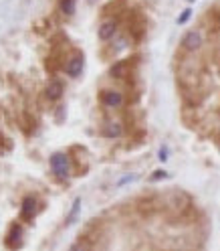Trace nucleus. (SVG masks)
Masks as SVG:
<instances>
[{"instance_id":"3","label":"nucleus","mask_w":220,"mask_h":251,"mask_svg":"<svg viewBox=\"0 0 220 251\" xmlns=\"http://www.w3.org/2000/svg\"><path fill=\"white\" fill-rule=\"evenodd\" d=\"M101 101H103L105 107H111V109L121 107L123 105V93L117 91V89H107V91L101 93Z\"/></svg>"},{"instance_id":"10","label":"nucleus","mask_w":220,"mask_h":251,"mask_svg":"<svg viewBox=\"0 0 220 251\" xmlns=\"http://www.w3.org/2000/svg\"><path fill=\"white\" fill-rule=\"evenodd\" d=\"M21 237H22V229L19 225H12L10 233H8V239H6V245L8 247H17L21 243Z\"/></svg>"},{"instance_id":"12","label":"nucleus","mask_w":220,"mask_h":251,"mask_svg":"<svg viewBox=\"0 0 220 251\" xmlns=\"http://www.w3.org/2000/svg\"><path fill=\"white\" fill-rule=\"evenodd\" d=\"M79 209H81V199H75L73 209H71V213H69V217H67V221H69V223H73V221H75V217L79 215Z\"/></svg>"},{"instance_id":"1","label":"nucleus","mask_w":220,"mask_h":251,"mask_svg":"<svg viewBox=\"0 0 220 251\" xmlns=\"http://www.w3.org/2000/svg\"><path fill=\"white\" fill-rule=\"evenodd\" d=\"M51 168H53V172L59 176V178H67L69 176V158L65 154H61V152H57V154H53L51 156Z\"/></svg>"},{"instance_id":"5","label":"nucleus","mask_w":220,"mask_h":251,"mask_svg":"<svg viewBox=\"0 0 220 251\" xmlns=\"http://www.w3.org/2000/svg\"><path fill=\"white\" fill-rule=\"evenodd\" d=\"M115 33H117V21L115 19H107L101 23V26H99V39L101 41H111L115 37Z\"/></svg>"},{"instance_id":"11","label":"nucleus","mask_w":220,"mask_h":251,"mask_svg":"<svg viewBox=\"0 0 220 251\" xmlns=\"http://www.w3.org/2000/svg\"><path fill=\"white\" fill-rule=\"evenodd\" d=\"M61 10L71 17V14L75 12V0H61Z\"/></svg>"},{"instance_id":"8","label":"nucleus","mask_w":220,"mask_h":251,"mask_svg":"<svg viewBox=\"0 0 220 251\" xmlns=\"http://www.w3.org/2000/svg\"><path fill=\"white\" fill-rule=\"evenodd\" d=\"M63 81H59V79H53L49 85H46V98H49L51 101H57V100H61V96H63Z\"/></svg>"},{"instance_id":"14","label":"nucleus","mask_w":220,"mask_h":251,"mask_svg":"<svg viewBox=\"0 0 220 251\" xmlns=\"http://www.w3.org/2000/svg\"><path fill=\"white\" fill-rule=\"evenodd\" d=\"M192 17V10L190 8H186L182 14H180V17H178V25H184V23H188V19H190Z\"/></svg>"},{"instance_id":"4","label":"nucleus","mask_w":220,"mask_h":251,"mask_svg":"<svg viewBox=\"0 0 220 251\" xmlns=\"http://www.w3.org/2000/svg\"><path fill=\"white\" fill-rule=\"evenodd\" d=\"M83 67H85V59H83V55H73L67 63H65V71H67V75H71V77H79L81 75V71H83Z\"/></svg>"},{"instance_id":"7","label":"nucleus","mask_w":220,"mask_h":251,"mask_svg":"<svg viewBox=\"0 0 220 251\" xmlns=\"http://www.w3.org/2000/svg\"><path fill=\"white\" fill-rule=\"evenodd\" d=\"M101 134H103L105 138H119V136L123 134V126H121V122H107V124L103 126Z\"/></svg>"},{"instance_id":"9","label":"nucleus","mask_w":220,"mask_h":251,"mask_svg":"<svg viewBox=\"0 0 220 251\" xmlns=\"http://www.w3.org/2000/svg\"><path fill=\"white\" fill-rule=\"evenodd\" d=\"M130 65H132V63L125 61V59L123 61H117L115 65L109 69V75H111V77H125V75H128V71H130Z\"/></svg>"},{"instance_id":"15","label":"nucleus","mask_w":220,"mask_h":251,"mask_svg":"<svg viewBox=\"0 0 220 251\" xmlns=\"http://www.w3.org/2000/svg\"><path fill=\"white\" fill-rule=\"evenodd\" d=\"M166 158H168V150L162 148V150H160V160H166Z\"/></svg>"},{"instance_id":"6","label":"nucleus","mask_w":220,"mask_h":251,"mask_svg":"<svg viewBox=\"0 0 220 251\" xmlns=\"http://www.w3.org/2000/svg\"><path fill=\"white\" fill-rule=\"evenodd\" d=\"M35 213H37V199L26 197L22 201V205H21V217L24 219V221H30V219L35 217Z\"/></svg>"},{"instance_id":"13","label":"nucleus","mask_w":220,"mask_h":251,"mask_svg":"<svg viewBox=\"0 0 220 251\" xmlns=\"http://www.w3.org/2000/svg\"><path fill=\"white\" fill-rule=\"evenodd\" d=\"M69 251H91V245L87 243V241H77V243H73L71 247H69Z\"/></svg>"},{"instance_id":"2","label":"nucleus","mask_w":220,"mask_h":251,"mask_svg":"<svg viewBox=\"0 0 220 251\" xmlns=\"http://www.w3.org/2000/svg\"><path fill=\"white\" fill-rule=\"evenodd\" d=\"M202 43H204V37H202L200 30H188V33L182 37V49L188 53H194L202 47Z\"/></svg>"}]
</instances>
